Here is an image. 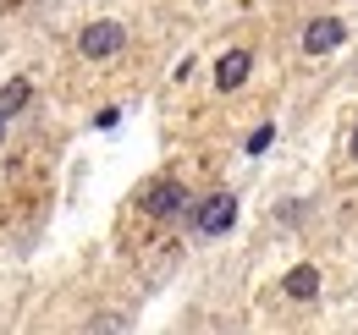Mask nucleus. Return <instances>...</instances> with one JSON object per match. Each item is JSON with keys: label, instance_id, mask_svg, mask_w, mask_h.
Instances as JSON below:
<instances>
[{"label": "nucleus", "instance_id": "obj_1", "mask_svg": "<svg viewBox=\"0 0 358 335\" xmlns=\"http://www.w3.org/2000/svg\"><path fill=\"white\" fill-rule=\"evenodd\" d=\"M237 225V198L231 193H210L204 204H193V231L199 237H226Z\"/></svg>", "mask_w": 358, "mask_h": 335}, {"label": "nucleus", "instance_id": "obj_2", "mask_svg": "<svg viewBox=\"0 0 358 335\" xmlns=\"http://www.w3.org/2000/svg\"><path fill=\"white\" fill-rule=\"evenodd\" d=\"M182 209H193V204H187V187H182L177 176H160V181L143 193V214H149V220H177Z\"/></svg>", "mask_w": 358, "mask_h": 335}, {"label": "nucleus", "instance_id": "obj_3", "mask_svg": "<svg viewBox=\"0 0 358 335\" xmlns=\"http://www.w3.org/2000/svg\"><path fill=\"white\" fill-rule=\"evenodd\" d=\"M122 44H127L122 22H89V28L78 34V55H83V61H110Z\"/></svg>", "mask_w": 358, "mask_h": 335}, {"label": "nucleus", "instance_id": "obj_4", "mask_svg": "<svg viewBox=\"0 0 358 335\" xmlns=\"http://www.w3.org/2000/svg\"><path fill=\"white\" fill-rule=\"evenodd\" d=\"M248 72H254V55H248V50H226L221 61H215V88L231 94V88L248 83Z\"/></svg>", "mask_w": 358, "mask_h": 335}, {"label": "nucleus", "instance_id": "obj_5", "mask_svg": "<svg viewBox=\"0 0 358 335\" xmlns=\"http://www.w3.org/2000/svg\"><path fill=\"white\" fill-rule=\"evenodd\" d=\"M342 39H348L342 17H314L309 28H303V50H309V55H325V50H336Z\"/></svg>", "mask_w": 358, "mask_h": 335}, {"label": "nucleus", "instance_id": "obj_6", "mask_svg": "<svg viewBox=\"0 0 358 335\" xmlns=\"http://www.w3.org/2000/svg\"><path fill=\"white\" fill-rule=\"evenodd\" d=\"M281 292L292 297V302H314V297H320V269H314V264H298V269H287Z\"/></svg>", "mask_w": 358, "mask_h": 335}, {"label": "nucleus", "instance_id": "obj_7", "mask_svg": "<svg viewBox=\"0 0 358 335\" xmlns=\"http://www.w3.org/2000/svg\"><path fill=\"white\" fill-rule=\"evenodd\" d=\"M28 99H34V83H28V77H11V83L0 88V116L11 121V116H17L22 105H28Z\"/></svg>", "mask_w": 358, "mask_h": 335}, {"label": "nucleus", "instance_id": "obj_8", "mask_svg": "<svg viewBox=\"0 0 358 335\" xmlns=\"http://www.w3.org/2000/svg\"><path fill=\"white\" fill-rule=\"evenodd\" d=\"M270 137H275V126H259V132L248 137V154H265V149H270Z\"/></svg>", "mask_w": 358, "mask_h": 335}, {"label": "nucleus", "instance_id": "obj_9", "mask_svg": "<svg viewBox=\"0 0 358 335\" xmlns=\"http://www.w3.org/2000/svg\"><path fill=\"white\" fill-rule=\"evenodd\" d=\"M348 149H353V160H358V126H353V143H348Z\"/></svg>", "mask_w": 358, "mask_h": 335}, {"label": "nucleus", "instance_id": "obj_10", "mask_svg": "<svg viewBox=\"0 0 358 335\" xmlns=\"http://www.w3.org/2000/svg\"><path fill=\"white\" fill-rule=\"evenodd\" d=\"M0 143H6V116H0Z\"/></svg>", "mask_w": 358, "mask_h": 335}]
</instances>
